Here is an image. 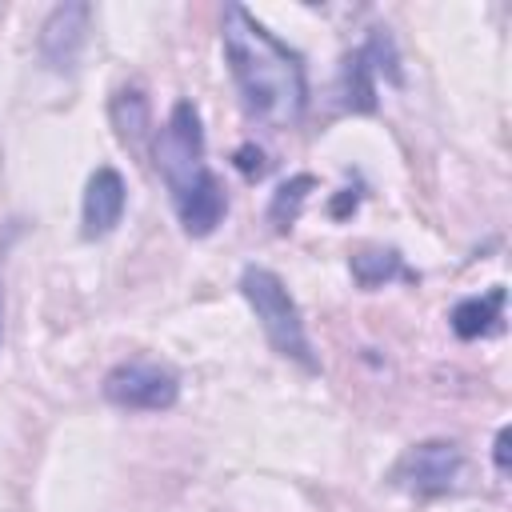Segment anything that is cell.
Segmentation results:
<instances>
[{"instance_id":"obj_1","label":"cell","mask_w":512,"mask_h":512,"mask_svg":"<svg viewBox=\"0 0 512 512\" xmlns=\"http://www.w3.org/2000/svg\"><path fill=\"white\" fill-rule=\"evenodd\" d=\"M220 48L232 72V84L248 108L268 128L300 124L308 108V72L296 48L272 36L248 8L224 4L220 16Z\"/></svg>"},{"instance_id":"obj_2","label":"cell","mask_w":512,"mask_h":512,"mask_svg":"<svg viewBox=\"0 0 512 512\" xmlns=\"http://www.w3.org/2000/svg\"><path fill=\"white\" fill-rule=\"evenodd\" d=\"M156 168L172 196V208L188 236H208L228 212V196L216 172L204 160V128L200 112L188 100H176L160 136H156Z\"/></svg>"},{"instance_id":"obj_3","label":"cell","mask_w":512,"mask_h":512,"mask_svg":"<svg viewBox=\"0 0 512 512\" xmlns=\"http://www.w3.org/2000/svg\"><path fill=\"white\" fill-rule=\"evenodd\" d=\"M240 296L248 300V308L256 312V320H260V328H264V336H268V344H272L280 356L296 360V364L308 368V372L320 368V360L312 356V340H308V332H304V316H300L292 292L284 288V280H280L272 268L248 264V268L240 272Z\"/></svg>"},{"instance_id":"obj_4","label":"cell","mask_w":512,"mask_h":512,"mask_svg":"<svg viewBox=\"0 0 512 512\" xmlns=\"http://www.w3.org/2000/svg\"><path fill=\"white\" fill-rule=\"evenodd\" d=\"M460 476H464V452L456 440H420L392 468V484L412 492V496L456 492Z\"/></svg>"},{"instance_id":"obj_5","label":"cell","mask_w":512,"mask_h":512,"mask_svg":"<svg viewBox=\"0 0 512 512\" xmlns=\"http://www.w3.org/2000/svg\"><path fill=\"white\" fill-rule=\"evenodd\" d=\"M104 400L128 412H168L180 400V380L164 364L124 360L104 376Z\"/></svg>"},{"instance_id":"obj_6","label":"cell","mask_w":512,"mask_h":512,"mask_svg":"<svg viewBox=\"0 0 512 512\" xmlns=\"http://www.w3.org/2000/svg\"><path fill=\"white\" fill-rule=\"evenodd\" d=\"M88 24H92V8L88 4H56L48 12V20L40 24V56L48 68L68 72L76 68L84 44H88Z\"/></svg>"},{"instance_id":"obj_7","label":"cell","mask_w":512,"mask_h":512,"mask_svg":"<svg viewBox=\"0 0 512 512\" xmlns=\"http://www.w3.org/2000/svg\"><path fill=\"white\" fill-rule=\"evenodd\" d=\"M124 204H128V188H124V176L116 168H96L84 184V200H80V232L88 240H100L108 236L120 216H124Z\"/></svg>"},{"instance_id":"obj_8","label":"cell","mask_w":512,"mask_h":512,"mask_svg":"<svg viewBox=\"0 0 512 512\" xmlns=\"http://www.w3.org/2000/svg\"><path fill=\"white\" fill-rule=\"evenodd\" d=\"M504 320V288H492L488 296H464L452 312H448V324L460 340H480V336H492Z\"/></svg>"},{"instance_id":"obj_9","label":"cell","mask_w":512,"mask_h":512,"mask_svg":"<svg viewBox=\"0 0 512 512\" xmlns=\"http://www.w3.org/2000/svg\"><path fill=\"white\" fill-rule=\"evenodd\" d=\"M148 96L132 84V88H120L116 96H112V124H116V132H120V140L124 144H140L144 140V132H148Z\"/></svg>"},{"instance_id":"obj_10","label":"cell","mask_w":512,"mask_h":512,"mask_svg":"<svg viewBox=\"0 0 512 512\" xmlns=\"http://www.w3.org/2000/svg\"><path fill=\"white\" fill-rule=\"evenodd\" d=\"M352 276H356L360 288H380L392 276H408V272H404L396 248H376V252H356L352 256Z\"/></svg>"},{"instance_id":"obj_11","label":"cell","mask_w":512,"mask_h":512,"mask_svg":"<svg viewBox=\"0 0 512 512\" xmlns=\"http://www.w3.org/2000/svg\"><path fill=\"white\" fill-rule=\"evenodd\" d=\"M316 188V180L312 176H292V180H284L280 188H276V196H272V204H268V220L284 232V228H292V220L300 216V204L308 200V192Z\"/></svg>"},{"instance_id":"obj_12","label":"cell","mask_w":512,"mask_h":512,"mask_svg":"<svg viewBox=\"0 0 512 512\" xmlns=\"http://www.w3.org/2000/svg\"><path fill=\"white\" fill-rule=\"evenodd\" d=\"M236 164H240L248 176H260V172H264V152L252 148V144H244V148L236 152Z\"/></svg>"},{"instance_id":"obj_13","label":"cell","mask_w":512,"mask_h":512,"mask_svg":"<svg viewBox=\"0 0 512 512\" xmlns=\"http://www.w3.org/2000/svg\"><path fill=\"white\" fill-rule=\"evenodd\" d=\"M492 460H496V472L504 476L508 472V428L496 432V444H492Z\"/></svg>"},{"instance_id":"obj_14","label":"cell","mask_w":512,"mask_h":512,"mask_svg":"<svg viewBox=\"0 0 512 512\" xmlns=\"http://www.w3.org/2000/svg\"><path fill=\"white\" fill-rule=\"evenodd\" d=\"M0 340H4V296H0Z\"/></svg>"}]
</instances>
